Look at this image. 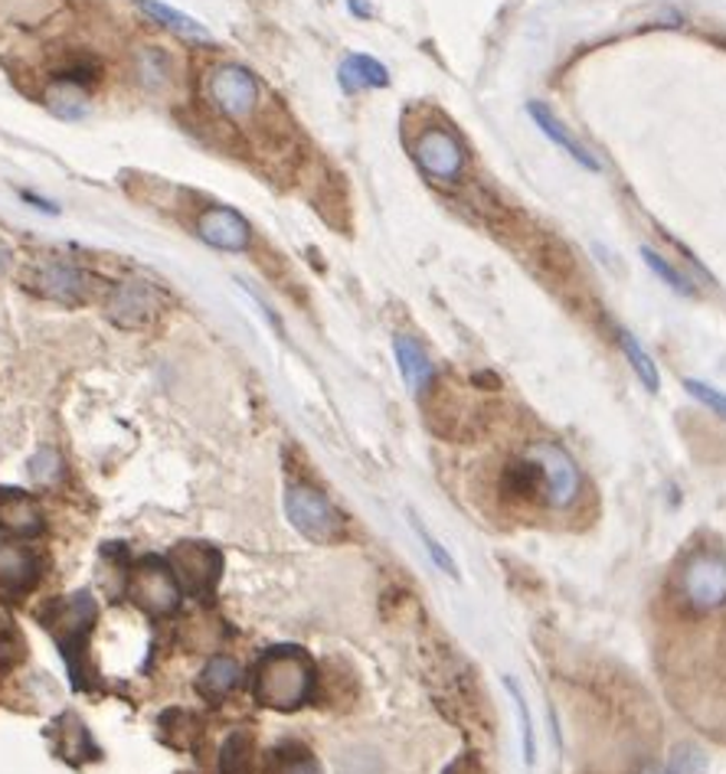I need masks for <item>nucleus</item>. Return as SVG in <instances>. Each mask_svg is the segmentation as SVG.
Masks as SVG:
<instances>
[{"label": "nucleus", "mask_w": 726, "mask_h": 774, "mask_svg": "<svg viewBox=\"0 0 726 774\" xmlns=\"http://www.w3.org/2000/svg\"><path fill=\"white\" fill-rule=\"evenodd\" d=\"M252 693L262 706L292 713L314 693V663L299 648H272L252 670Z\"/></svg>", "instance_id": "obj_1"}, {"label": "nucleus", "mask_w": 726, "mask_h": 774, "mask_svg": "<svg viewBox=\"0 0 726 774\" xmlns=\"http://www.w3.org/2000/svg\"><path fill=\"white\" fill-rule=\"evenodd\" d=\"M95 618H99V604L89 592H75V595L62 598L43 614V624L53 634V641L60 644L62 660L69 663V673L75 680V686H92L85 654H89V634L95 628Z\"/></svg>", "instance_id": "obj_2"}, {"label": "nucleus", "mask_w": 726, "mask_h": 774, "mask_svg": "<svg viewBox=\"0 0 726 774\" xmlns=\"http://www.w3.org/2000/svg\"><path fill=\"white\" fill-rule=\"evenodd\" d=\"M124 592L151 618H164V614L178 611V604H181V585H178L168 559H158V556H144L141 562H134L128 569Z\"/></svg>", "instance_id": "obj_3"}, {"label": "nucleus", "mask_w": 726, "mask_h": 774, "mask_svg": "<svg viewBox=\"0 0 726 774\" xmlns=\"http://www.w3.org/2000/svg\"><path fill=\"white\" fill-rule=\"evenodd\" d=\"M677 595L690 611H717L726 604V559L720 552H694L677 579Z\"/></svg>", "instance_id": "obj_4"}, {"label": "nucleus", "mask_w": 726, "mask_h": 774, "mask_svg": "<svg viewBox=\"0 0 726 774\" xmlns=\"http://www.w3.org/2000/svg\"><path fill=\"white\" fill-rule=\"evenodd\" d=\"M285 513L292 520V527L311 542H337L344 537V517L331 507V500L324 493H317L307 483H292L285 490Z\"/></svg>", "instance_id": "obj_5"}, {"label": "nucleus", "mask_w": 726, "mask_h": 774, "mask_svg": "<svg viewBox=\"0 0 726 774\" xmlns=\"http://www.w3.org/2000/svg\"><path fill=\"white\" fill-rule=\"evenodd\" d=\"M168 566L186 595L210 598L223 572V556L206 542H178L168 556Z\"/></svg>", "instance_id": "obj_6"}, {"label": "nucleus", "mask_w": 726, "mask_h": 774, "mask_svg": "<svg viewBox=\"0 0 726 774\" xmlns=\"http://www.w3.org/2000/svg\"><path fill=\"white\" fill-rule=\"evenodd\" d=\"M413 157L423 167L425 177L438 180V183H458L468 167L465 144L445 128H425L413 144Z\"/></svg>", "instance_id": "obj_7"}, {"label": "nucleus", "mask_w": 726, "mask_h": 774, "mask_svg": "<svg viewBox=\"0 0 726 774\" xmlns=\"http://www.w3.org/2000/svg\"><path fill=\"white\" fill-rule=\"evenodd\" d=\"M206 92H210V102L226 119L233 121H245L255 112V105H259V82H255V75L245 65H236V62L216 65L210 72Z\"/></svg>", "instance_id": "obj_8"}, {"label": "nucleus", "mask_w": 726, "mask_h": 774, "mask_svg": "<svg viewBox=\"0 0 726 774\" xmlns=\"http://www.w3.org/2000/svg\"><path fill=\"white\" fill-rule=\"evenodd\" d=\"M527 455L544 471L546 503L549 507H569L579 497V490H583V477H579L576 461L559 445H553V441H531Z\"/></svg>", "instance_id": "obj_9"}, {"label": "nucleus", "mask_w": 726, "mask_h": 774, "mask_svg": "<svg viewBox=\"0 0 726 774\" xmlns=\"http://www.w3.org/2000/svg\"><path fill=\"white\" fill-rule=\"evenodd\" d=\"M30 288L57 304H85L92 295V275L65 258H43L30 275Z\"/></svg>", "instance_id": "obj_10"}, {"label": "nucleus", "mask_w": 726, "mask_h": 774, "mask_svg": "<svg viewBox=\"0 0 726 774\" xmlns=\"http://www.w3.org/2000/svg\"><path fill=\"white\" fill-rule=\"evenodd\" d=\"M161 310V295L151 282L144 278H128L112 288V295L105 301V314L112 324H119L121 330H138L144 324H151Z\"/></svg>", "instance_id": "obj_11"}, {"label": "nucleus", "mask_w": 726, "mask_h": 774, "mask_svg": "<svg viewBox=\"0 0 726 774\" xmlns=\"http://www.w3.org/2000/svg\"><path fill=\"white\" fill-rule=\"evenodd\" d=\"M196 236L213 248H223V252H245L252 242V230L236 210L210 206L196 216Z\"/></svg>", "instance_id": "obj_12"}, {"label": "nucleus", "mask_w": 726, "mask_h": 774, "mask_svg": "<svg viewBox=\"0 0 726 774\" xmlns=\"http://www.w3.org/2000/svg\"><path fill=\"white\" fill-rule=\"evenodd\" d=\"M40 579V566L30 549L17 542H0V598L17 601L23 598Z\"/></svg>", "instance_id": "obj_13"}, {"label": "nucleus", "mask_w": 726, "mask_h": 774, "mask_svg": "<svg viewBox=\"0 0 726 774\" xmlns=\"http://www.w3.org/2000/svg\"><path fill=\"white\" fill-rule=\"evenodd\" d=\"M0 530L13 537H40L43 513L40 507L20 490H0Z\"/></svg>", "instance_id": "obj_14"}, {"label": "nucleus", "mask_w": 726, "mask_h": 774, "mask_svg": "<svg viewBox=\"0 0 726 774\" xmlns=\"http://www.w3.org/2000/svg\"><path fill=\"white\" fill-rule=\"evenodd\" d=\"M527 115H531V119H534V124L544 131L546 138H549L556 147H563V154H569V157H573L579 167L599 171V161H596V157H593V154L583 147V141H579V138H573V134H569V128L556 119V115L546 109L544 102H527Z\"/></svg>", "instance_id": "obj_15"}, {"label": "nucleus", "mask_w": 726, "mask_h": 774, "mask_svg": "<svg viewBox=\"0 0 726 774\" xmlns=\"http://www.w3.org/2000/svg\"><path fill=\"white\" fill-rule=\"evenodd\" d=\"M53 745L65 762H85V758H99L95 742L89 739V729L82 725V719L72 713H62L53 725Z\"/></svg>", "instance_id": "obj_16"}, {"label": "nucleus", "mask_w": 726, "mask_h": 774, "mask_svg": "<svg viewBox=\"0 0 726 774\" xmlns=\"http://www.w3.org/2000/svg\"><path fill=\"white\" fill-rule=\"evenodd\" d=\"M393 350H396V359H400V376H403V383H406L413 393L428 389V383H432V376H435V366H432V359H428V354H425L423 347H420L410 334H400V337L393 340Z\"/></svg>", "instance_id": "obj_17"}, {"label": "nucleus", "mask_w": 726, "mask_h": 774, "mask_svg": "<svg viewBox=\"0 0 726 774\" xmlns=\"http://www.w3.org/2000/svg\"><path fill=\"white\" fill-rule=\"evenodd\" d=\"M242 680V666L233 656H210L196 676V690L203 700H226Z\"/></svg>", "instance_id": "obj_18"}, {"label": "nucleus", "mask_w": 726, "mask_h": 774, "mask_svg": "<svg viewBox=\"0 0 726 774\" xmlns=\"http://www.w3.org/2000/svg\"><path fill=\"white\" fill-rule=\"evenodd\" d=\"M337 79H341V89H344L347 95H354V92H361V89H383V85H390L386 65L376 62L373 57H363V53L347 57V60L341 62Z\"/></svg>", "instance_id": "obj_19"}, {"label": "nucleus", "mask_w": 726, "mask_h": 774, "mask_svg": "<svg viewBox=\"0 0 726 774\" xmlns=\"http://www.w3.org/2000/svg\"><path fill=\"white\" fill-rule=\"evenodd\" d=\"M138 7H141L151 20H158L161 27H168L171 33H178V37H183V40H193V43H210V40H213V37H210V30H206L203 23H196L193 17H186V13L174 10V7H168V3H158V0H138Z\"/></svg>", "instance_id": "obj_20"}, {"label": "nucleus", "mask_w": 726, "mask_h": 774, "mask_svg": "<svg viewBox=\"0 0 726 774\" xmlns=\"http://www.w3.org/2000/svg\"><path fill=\"white\" fill-rule=\"evenodd\" d=\"M47 109L62 121H82L89 119L92 112V102H89V92L82 85H72V82H53L47 89Z\"/></svg>", "instance_id": "obj_21"}, {"label": "nucleus", "mask_w": 726, "mask_h": 774, "mask_svg": "<svg viewBox=\"0 0 726 774\" xmlns=\"http://www.w3.org/2000/svg\"><path fill=\"white\" fill-rule=\"evenodd\" d=\"M265 774H321L317 772V762L311 758V752L304 745H279L275 752H269V762H265Z\"/></svg>", "instance_id": "obj_22"}, {"label": "nucleus", "mask_w": 726, "mask_h": 774, "mask_svg": "<svg viewBox=\"0 0 726 774\" xmlns=\"http://www.w3.org/2000/svg\"><path fill=\"white\" fill-rule=\"evenodd\" d=\"M134 72H138L141 85H148V89H164L171 82V62L154 47H144L134 57Z\"/></svg>", "instance_id": "obj_23"}, {"label": "nucleus", "mask_w": 726, "mask_h": 774, "mask_svg": "<svg viewBox=\"0 0 726 774\" xmlns=\"http://www.w3.org/2000/svg\"><path fill=\"white\" fill-rule=\"evenodd\" d=\"M618 340H622V350H625V357L632 359V369H635V376L645 383V389H652V393H658V386H662V379H658V369H655V363H652V357L632 340V334H618Z\"/></svg>", "instance_id": "obj_24"}, {"label": "nucleus", "mask_w": 726, "mask_h": 774, "mask_svg": "<svg viewBox=\"0 0 726 774\" xmlns=\"http://www.w3.org/2000/svg\"><path fill=\"white\" fill-rule=\"evenodd\" d=\"M249 752H252V739L245 732H233L220 752V774H245Z\"/></svg>", "instance_id": "obj_25"}, {"label": "nucleus", "mask_w": 726, "mask_h": 774, "mask_svg": "<svg viewBox=\"0 0 726 774\" xmlns=\"http://www.w3.org/2000/svg\"><path fill=\"white\" fill-rule=\"evenodd\" d=\"M642 255H645L648 268H652V272H655V275H658L662 282H667V285H670V288H674L677 295H694L690 282H687V278H684V275H680V272H677V268H674V265L667 262V258H662V255H658L655 248H648V245H645V248H642Z\"/></svg>", "instance_id": "obj_26"}, {"label": "nucleus", "mask_w": 726, "mask_h": 774, "mask_svg": "<svg viewBox=\"0 0 726 774\" xmlns=\"http://www.w3.org/2000/svg\"><path fill=\"white\" fill-rule=\"evenodd\" d=\"M507 693L514 696V706H517V715H521V735H524V762L531 765L534 762V725H531V713H527V703H524V693L514 680H504Z\"/></svg>", "instance_id": "obj_27"}, {"label": "nucleus", "mask_w": 726, "mask_h": 774, "mask_svg": "<svg viewBox=\"0 0 726 774\" xmlns=\"http://www.w3.org/2000/svg\"><path fill=\"white\" fill-rule=\"evenodd\" d=\"M27 471H30V477H33L37 483H53V480L62 475L60 455L50 451V448H43V451H37V455L30 458Z\"/></svg>", "instance_id": "obj_28"}, {"label": "nucleus", "mask_w": 726, "mask_h": 774, "mask_svg": "<svg viewBox=\"0 0 726 774\" xmlns=\"http://www.w3.org/2000/svg\"><path fill=\"white\" fill-rule=\"evenodd\" d=\"M670 774H704L707 772V758L694 748V745H680L670 758Z\"/></svg>", "instance_id": "obj_29"}, {"label": "nucleus", "mask_w": 726, "mask_h": 774, "mask_svg": "<svg viewBox=\"0 0 726 774\" xmlns=\"http://www.w3.org/2000/svg\"><path fill=\"white\" fill-rule=\"evenodd\" d=\"M413 527H416V533H420V539H423L425 552L432 556V562H435V566H438V569L445 572V576H452V579H455V576H458V569H455V562H452V556H448V552H445V549L438 546V539L428 537V533H425V527H423V523H420V520H416Z\"/></svg>", "instance_id": "obj_30"}, {"label": "nucleus", "mask_w": 726, "mask_h": 774, "mask_svg": "<svg viewBox=\"0 0 726 774\" xmlns=\"http://www.w3.org/2000/svg\"><path fill=\"white\" fill-rule=\"evenodd\" d=\"M687 393L694 396V399H700L707 409H714L717 416L726 418V396L724 393H717L714 386H707V383H697V379H690L687 383Z\"/></svg>", "instance_id": "obj_31"}, {"label": "nucleus", "mask_w": 726, "mask_h": 774, "mask_svg": "<svg viewBox=\"0 0 726 774\" xmlns=\"http://www.w3.org/2000/svg\"><path fill=\"white\" fill-rule=\"evenodd\" d=\"M445 774H487L482 768V762L478 758H472V755H465V758H458V762H452L448 768H445Z\"/></svg>", "instance_id": "obj_32"}, {"label": "nucleus", "mask_w": 726, "mask_h": 774, "mask_svg": "<svg viewBox=\"0 0 726 774\" xmlns=\"http://www.w3.org/2000/svg\"><path fill=\"white\" fill-rule=\"evenodd\" d=\"M10 265H13V252H10V245H7V242H0V275H7V272H10Z\"/></svg>", "instance_id": "obj_33"}, {"label": "nucleus", "mask_w": 726, "mask_h": 774, "mask_svg": "<svg viewBox=\"0 0 726 774\" xmlns=\"http://www.w3.org/2000/svg\"><path fill=\"white\" fill-rule=\"evenodd\" d=\"M351 10H354L357 17H370V7H366L363 0H351Z\"/></svg>", "instance_id": "obj_34"}, {"label": "nucleus", "mask_w": 726, "mask_h": 774, "mask_svg": "<svg viewBox=\"0 0 726 774\" xmlns=\"http://www.w3.org/2000/svg\"><path fill=\"white\" fill-rule=\"evenodd\" d=\"M638 774H670L667 768H658V765H648V768H642Z\"/></svg>", "instance_id": "obj_35"}]
</instances>
